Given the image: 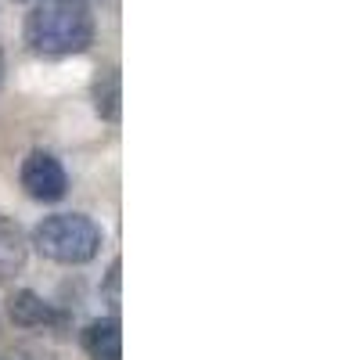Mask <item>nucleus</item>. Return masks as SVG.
Here are the masks:
<instances>
[{
    "instance_id": "nucleus-1",
    "label": "nucleus",
    "mask_w": 360,
    "mask_h": 360,
    "mask_svg": "<svg viewBox=\"0 0 360 360\" xmlns=\"http://www.w3.org/2000/svg\"><path fill=\"white\" fill-rule=\"evenodd\" d=\"M94 15L83 0H40L29 8L22 37L25 47L40 58H69L83 54L94 44Z\"/></svg>"
},
{
    "instance_id": "nucleus-2",
    "label": "nucleus",
    "mask_w": 360,
    "mask_h": 360,
    "mask_svg": "<svg viewBox=\"0 0 360 360\" xmlns=\"http://www.w3.org/2000/svg\"><path fill=\"white\" fill-rule=\"evenodd\" d=\"M105 231L83 213H51L37 224L33 245L44 259L62 266H83L101 252Z\"/></svg>"
},
{
    "instance_id": "nucleus-3",
    "label": "nucleus",
    "mask_w": 360,
    "mask_h": 360,
    "mask_svg": "<svg viewBox=\"0 0 360 360\" xmlns=\"http://www.w3.org/2000/svg\"><path fill=\"white\" fill-rule=\"evenodd\" d=\"M18 176H22L25 195L33 198V202L51 205V202H62V198L69 195V173H65L62 159L51 155V152H44V148H37V152L25 155Z\"/></svg>"
},
{
    "instance_id": "nucleus-4",
    "label": "nucleus",
    "mask_w": 360,
    "mask_h": 360,
    "mask_svg": "<svg viewBox=\"0 0 360 360\" xmlns=\"http://www.w3.org/2000/svg\"><path fill=\"white\" fill-rule=\"evenodd\" d=\"M86 360H123V328L115 317H98L83 328Z\"/></svg>"
},
{
    "instance_id": "nucleus-5",
    "label": "nucleus",
    "mask_w": 360,
    "mask_h": 360,
    "mask_svg": "<svg viewBox=\"0 0 360 360\" xmlns=\"http://www.w3.org/2000/svg\"><path fill=\"white\" fill-rule=\"evenodd\" d=\"M8 317L18 328H54V324H62V314H58L44 295L29 292V288H18L8 299Z\"/></svg>"
},
{
    "instance_id": "nucleus-6",
    "label": "nucleus",
    "mask_w": 360,
    "mask_h": 360,
    "mask_svg": "<svg viewBox=\"0 0 360 360\" xmlns=\"http://www.w3.org/2000/svg\"><path fill=\"white\" fill-rule=\"evenodd\" d=\"M29 259V238L25 231L0 213V285L11 281L15 274H22V266Z\"/></svg>"
},
{
    "instance_id": "nucleus-7",
    "label": "nucleus",
    "mask_w": 360,
    "mask_h": 360,
    "mask_svg": "<svg viewBox=\"0 0 360 360\" xmlns=\"http://www.w3.org/2000/svg\"><path fill=\"white\" fill-rule=\"evenodd\" d=\"M90 98H94V108L101 119L115 123L119 112H123V79H119V69L108 65L94 76V86H90Z\"/></svg>"
},
{
    "instance_id": "nucleus-8",
    "label": "nucleus",
    "mask_w": 360,
    "mask_h": 360,
    "mask_svg": "<svg viewBox=\"0 0 360 360\" xmlns=\"http://www.w3.org/2000/svg\"><path fill=\"white\" fill-rule=\"evenodd\" d=\"M119 285H123V263L112 259L108 274H105V288H101V295L108 299V307H112V310H119V303H123V292H119Z\"/></svg>"
},
{
    "instance_id": "nucleus-9",
    "label": "nucleus",
    "mask_w": 360,
    "mask_h": 360,
    "mask_svg": "<svg viewBox=\"0 0 360 360\" xmlns=\"http://www.w3.org/2000/svg\"><path fill=\"white\" fill-rule=\"evenodd\" d=\"M0 83H4V54H0Z\"/></svg>"
}]
</instances>
